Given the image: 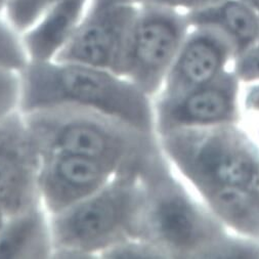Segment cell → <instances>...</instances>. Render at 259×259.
Returning a JSON list of instances; mask_svg holds the SVG:
<instances>
[{
	"mask_svg": "<svg viewBox=\"0 0 259 259\" xmlns=\"http://www.w3.org/2000/svg\"><path fill=\"white\" fill-rule=\"evenodd\" d=\"M53 256L51 215L40 203L8 217L0 229V259Z\"/></svg>",
	"mask_w": 259,
	"mask_h": 259,
	"instance_id": "obj_13",
	"label": "cell"
},
{
	"mask_svg": "<svg viewBox=\"0 0 259 259\" xmlns=\"http://www.w3.org/2000/svg\"><path fill=\"white\" fill-rule=\"evenodd\" d=\"M28 64L21 34L0 17V72H23Z\"/></svg>",
	"mask_w": 259,
	"mask_h": 259,
	"instance_id": "obj_16",
	"label": "cell"
},
{
	"mask_svg": "<svg viewBox=\"0 0 259 259\" xmlns=\"http://www.w3.org/2000/svg\"><path fill=\"white\" fill-rule=\"evenodd\" d=\"M140 159L94 195L51 215L53 258L102 256L114 246L135 239L143 204Z\"/></svg>",
	"mask_w": 259,
	"mask_h": 259,
	"instance_id": "obj_3",
	"label": "cell"
},
{
	"mask_svg": "<svg viewBox=\"0 0 259 259\" xmlns=\"http://www.w3.org/2000/svg\"><path fill=\"white\" fill-rule=\"evenodd\" d=\"M42 154L22 112L0 121V205L8 217L39 202Z\"/></svg>",
	"mask_w": 259,
	"mask_h": 259,
	"instance_id": "obj_8",
	"label": "cell"
},
{
	"mask_svg": "<svg viewBox=\"0 0 259 259\" xmlns=\"http://www.w3.org/2000/svg\"><path fill=\"white\" fill-rule=\"evenodd\" d=\"M6 5H7V0H0V17H2L5 13Z\"/></svg>",
	"mask_w": 259,
	"mask_h": 259,
	"instance_id": "obj_24",
	"label": "cell"
},
{
	"mask_svg": "<svg viewBox=\"0 0 259 259\" xmlns=\"http://www.w3.org/2000/svg\"><path fill=\"white\" fill-rule=\"evenodd\" d=\"M244 2L248 3L250 6H252L259 12V0H244Z\"/></svg>",
	"mask_w": 259,
	"mask_h": 259,
	"instance_id": "obj_23",
	"label": "cell"
},
{
	"mask_svg": "<svg viewBox=\"0 0 259 259\" xmlns=\"http://www.w3.org/2000/svg\"><path fill=\"white\" fill-rule=\"evenodd\" d=\"M186 16L190 27L209 28L225 36L235 58L259 42V12L244 0H219Z\"/></svg>",
	"mask_w": 259,
	"mask_h": 259,
	"instance_id": "obj_14",
	"label": "cell"
},
{
	"mask_svg": "<svg viewBox=\"0 0 259 259\" xmlns=\"http://www.w3.org/2000/svg\"><path fill=\"white\" fill-rule=\"evenodd\" d=\"M247 104L250 109L259 112V86L253 89L248 95Z\"/></svg>",
	"mask_w": 259,
	"mask_h": 259,
	"instance_id": "obj_21",
	"label": "cell"
},
{
	"mask_svg": "<svg viewBox=\"0 0 259 259\" xmlns=\"http://www.w3.org/2000/svg\"><path fill=\"white\" fill-rule=\"evenodd\" d=\"M90 0H57L21 37L29 62L53 61L69 42Z\"/></svg>",
	"mask_w": 259,
	"mask_h": 259,
	"instance_id": "obj_12",
	"label": "cell"
},
{
	"mask_svg": "<svg viewBox=\"0 0 259 259\" xmlns=\"http://www.w3.org/2000/svg\"><path fill=\"white\" fill-rule=\"evenodd\" d=\"M22 72H0V121L21 112Z\"/></svg>",
	"mask_w": 259,
	"mask_h": 259,
	"instance_id": "obj_18",
	"label": "cell"
},
{
	"mask_svg": "<svg viewBox=\"0 0 259 259\" xmlns=\"http://www.w3.org/2000/svg\"><path fill=\"white\" fill-rule=\"evenodd\" d=\"M56 2L57 0H7L5 19L22 35Z\"/></svg>",
	"mask_w": 259,
	"mask_h": 259,
	"instance_id": "obj_17",
	"label": "cell"
},
{
	"mask_svg": "<svg viewBox=\"0 0 259 259\" xmlns=\"http://www.w3.org/2000/svg\"><path fill=\"white\" fill-rule=\"evenodd\" d=\"M139 176L143 204L135 239L166 257L229 258L236 240L171 176L156 147L142 156Z\"/></svg>",
	"mask_w": 259,
	"mask_h": 259,
	"instance_id": "obj_1",
	"label": "cell"
},
{
	"mask_svg": "<svg viewBox=\"0 0 259 259\" xmlns=\"http://www.w3.org/2000/svg\"><path fill=\"white\" fill-rule=\"evenodd\" d=\"M234 60V73L239 81L251 82L259 80V42Z\"/></svg>",
	"mask_w": 259,
	"mask_h": 259,
	"instance_id": "obj_19",
	"label": "cell"
},
{
	"mask_svg": "<svg viewBox=\"0 0 259 259\" xmlns=\"http://www.w3.org/2000/svg\"><path fill=\"white\" fill-rule=\"evenodd\" d=\"M22 114L41 153H66L124 168L157 147L155 138L88 110L55 107Z\"/></svg>",
	"mask_w": 259,
	"mask_h": 259,
	"instance_id": "obj_4",
	"label": "cell"
},
{
	"mask_svg": "<svg viewBox=\"0 0 259 259\" xmlns=\"http://www.w3.org/2000/svg\"><path fill=\"white\" fill-rule=\"evenodd\" d=\"M234 58L232 45L221 33L191 27L166 75L161 99L179 97L213 81Z\"/></svg>",
	"mask_w": 259,
	"mask_h": 259,
	"instance_id": "obj_11",
	"label": "cell"
},
{
	"mask_svg": "<svg viewBox=\"0 0 259 259\" xmlns=\"http://www.w3.org/2000/svg\"><path fill=\"white\" fill-rule=\"evenodd\" d=\"M134 2L138 5H150L188 13L217 3L219 0H134Z\"/></svg>",
	"mask_w": 259,
	"mask_h": 259,
	"instance_id": "obj_20",
	"label": "cell"
},
{
	"mask_svg": "<svg viewBox=\"0 0 259 259\" xmlns=\"http://www.w3.org/2000/svg\"><path fill=\"white\" fill-rule=\"evenodd\" d=\"M160 146L198 191L259 188V154L235 124L180 129L160 136Z\"/></svg>",
	"mask_w": 259,
	"mask_h": 259,
	"instance_id": "obj_5",
	"label": "cell"
},
{
	"mask_svg": "<svg viewBox=\"0 0 259 259\" xmlns=\"http://www.w3.org/2000/svg\"><path fill=\"white\" fill-rule=\"evenodd\" d=\"M41 154L38 197L50 215L61 213L94 195L123 169L112 163L66 153Z\"/></svg>",
	"mask_w": 259,
	"mask_h": 259,
	"instance_id": "obj_10",
	"label": "cell"
},
{
	"mask_svg": "<svg viewBox=\"0 0 259 259\" xmlns=\"http://www.w3.org/2000/svg\"><path fill=\"white\" fill-rule=\"evenodd\" d=\"M55 107L92 111L155 138L150 97L132 81L80 63L29 62L22 72L21 112Z\"/></svg>",
	"mask_w": 259,
	"mask_h": 259,
	"instance_id": "obj_2",
	"label": "cell"
},
{
	"mask_svg": "<svg viewBox=\"0 0 259 259\" xmlns=\"http://www.w3.org/2000/svg\"><path fill=\"white\" fill-rule=\"evenodd\" d=\"M190 29L185 12L139 5L118 75L132 81L148 97L156 95Z\"/></svg>",
	"mask_w": 259,
	"mask_h": 259,
	"instance_id": "obj_6",
	"label": "cell"
},
{
	"mask_svg": "<svg viewBox=\"0 0 259 259\" xmlns=\"http://www.w3.org/2000/svg\"><path fill=\"white\" fill-rule=\"evenodd\" d=\"M239 79L224 72L213 81L172 99H161L155 112L159 136L188 128L236 124Z\"/></svg>",
	"mask_w": 259,
	"mask_h": 259,
	"instance_id": "obj_9",
	"label": "cell"
},
{
	"mask_svg": "<svg viewBox=\"0 0 259 259\" xmlns=\"http://www.w3.org/2000/svg\"><path fill=\"white\" fill-rule=\"evenodd\" d=\"M138 9L134 0H90L79 26L55 60L118 74L125 41Z\"/></svg>",
	"mask_w": 259,
	"mask_h": 259,
	"instance_id": "obj_7",
	"label": "cell"
},
{
	"mask_svg": "<svg viewBox=\"0 0 259 259\" xmlns=\"http://www.w3.org/2000/svg\"><path fill=\"white\" fill-rule=\"evenodd\" d=\"M199 192L223 225L252 241H259V188L224 186Z\"/></svg>",
	"mask_w": 259,
	"mask_h": 259,
	"instance_id": "obj_15",
	"label": "cell"
},
{
	"mask_svg": "<svg viewBox=\"0 0 259 259\" xmlns=\"http://www.w3.org/2000/svg\"><path fill=\"white\" fill-rule=\"evenodd\" d=\"M7 219H8V214L5 211V209L2 207V205H0V229H2L3 226L5 225Z\"/></svg>",
	"mask_w": 259,
	"mask_h": 259,
	"instance_id": "obj_22",
	"label": "cell"
}]
</instances>
